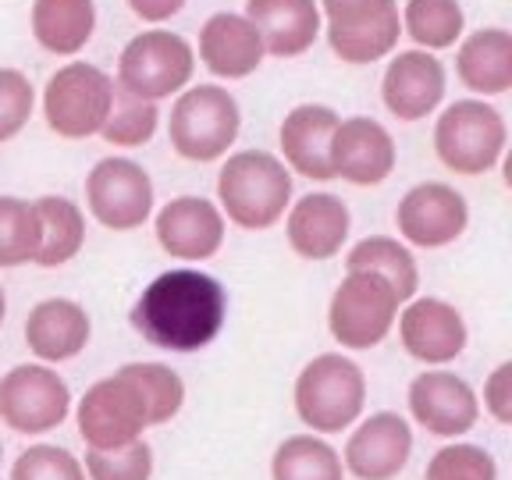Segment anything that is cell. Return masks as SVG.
Returning <instances> with one entry per match:
<instances>
[{"instance_id":"1","label":"cell","mask_w":512,"mask_h":480,"mask_svg":"<svg viewBox=\"0 0 512 480\" xmlns=\"http://www.w3.org/2000/svg\"><path fill=\"white\" fill-rule=\"evenodd\" d=\"M228 313V296L203 271H168L143 288L132 306V328L157 349L196 352L217 338Z\"/></svg>"},{"instance_id":"2","label":"cell","mask_w":512,"mask_h":480,"mask_svg":"<svg viewBox=\"0 0 512 480\" xmlns=\"http://www.w3.org/2000/svg\"><path fill=\"white\" fill-rule=\"evenodd\" d=\"M217 200H221L228 221L249 228V232H264L281 221L288 200H292V175L274 153L242 150L228 157V164L221 168Z\"/></svg>"},{"instance_id":"3","label":"cell","mask_w":512,"mask_h":480,"mask_svg":"<svg viewBox=\"0 0 512 480\" xmlns=\"http://www.w3.org/2000/svg\"><path fill=\"white\" fill-rule=\"evenodd\" d=\"M367 402V377L349 356L324 352L296 381V413L306 427L320 434H338L356 424Z\"/></svg>"},{"instance_id":"4","label":"cell","mask_w":512,"mask_h":480,"mask_svg":"<svg viewBox=\"0 0 512 480\" xmlns=\"http://www.w3.org/2000/svg\"><path fill=\"white\" fill-rule=\"evenodd\" d=\"M242 125L235 96L221 86H192L171 107L168 139L178 157L207 164L228 153Z\"/></svg>"},{"instance_id":"5","label":"cell","mask_w":512,"mask_h":480,"mask_svg":"<svg viewBox=\"0 0 512 480\" xmlns=\"http://www.w3.org/2000/svg\"><path fill=\"white\" fill-rule=\"evenodd\" d=\"M505 121L484 100H456L438 118L434 150L441 164L459 175H484L498 164L505 150Z\"/></svg>"},{"instance_id":"6","label":"cell","mask_w":512,"mask_h":480,"mask_svg":"<svg viewBox=\"0 0 512 480\" xmlns=\"http://www.w3.org/2000/svg\"><path fill=\"white\" fill-rule=\"evenodd\" d=\"M399 296L395 288L374 271H349L335 288L328 310V324L335 342L345 349H374L392 331Z\"/></svg>"},{"instance_id":"7","label":"cell","mask_w":512,"mask_h":480,"mask_svg":"<svg viewBox=\"0 0 512 480\" xmlns=\"http://www.w3.org/2000/svg\"><path fill=\"white\" fill-rule=\"evenodd\" d=\"M114 82L96 64L72 61L47 82L43 93V114L47 125L64 139H86L104 128L111 114Z\"/></svg>"},{"instance_id":"8","label":"cell","mask_w":512,"mask_h":480,"mask_svg":"<svg viewBox=\"0 0 512 480\" xmlns=\"http://www.w3.org/2000/svg\"><path fill=\"white\" fill-rule=\"evenodd\" d=\"M192 47L168 29L139 32L118 57V86L143 100H164L192 79Z\"/></svg>"},{"instance_id":"9","label":"cell","mask_w":512,"mask_h":480,"mask_svg":"<svg viewBox=\"0 0 512 480\" xmlns=\"http://www.w3.org/2000/svg\"><path fill=\"white\" fill-rule=\"evenodd\" d=\"M150 427L146 395L125 370L96 381L79 402V434L89 448H121Z\"/></svg>"},{"instance_id":"10","label":"cell","mask_w":512,"mask_h":480,"mask_svg":"<svg viewBox=\"0 0 512 480\" xmlns=\"http://www.w3.org/2000/svg\"><path fill=\"white\" fill-rule=\"evenodd\" d=\"M72 392L57 370L25 363L0 377V420L18 434H47L64 424Z\"/></svg>"},{"instance_id":"11","label":"cell","mask_w":512,"mask_h":480,"mask_svg":"<svg viewBox=\"0 0 512 480\" xmlns=\"http://www.w3.org/2000/svg\"><path fill=\"white\" fill-rule=\"evenodd\" d=\"M86 200L104 228L132 232L153 210V182L136 160L107 157L89 171Z\"/></svg>"},{"instance_id":"12","label":"cell","mask_w":512,"mask_h":480,"mask_svg":"<svg viewBox=\"0 0 512 480\" xmlns=\"http://www.w3.org/2000/svg\"><path fill=\"white\" fill-rule=\"evenodd\" d=\"M399 232L406 242L424 249H438L456 242L466 232L470 221V207H466L463 192H456L445 182H424L409 189L402 196L399 210H395Z\"/></svg>"},{"instance_id":"13","label":"cell","mask_w":512,"mask_h":480,"mask_svg":"<svg viewBox=\"0 0 512 480\" xmlns=\"http://www.w3.org/2000/svg\"><path fill=\"white\" fill-rule=\"evenodd\" d=\"M409 413L438 438H459L477 424L480 406L473 388L448 370H427L409 384Z\"/></svg>"},{"instance_id":"14","label":"cell","mask_w":512,"mask_h":480,"mask_svg":"<svg viewBox=\"0 0 512 480\" xmlns=\"http://www.w3.org/2000/svg\"><path fill=\"white\" fill-rule=\"evenodd\" d=\"M331 168L352 185H381L395 171V143L374 118L338 121L331 139Z\"/></svg>"},{"instance_id":"15","label":"cell","mask_w":512,"mask_h":480,"mask_svg":"<svg viewBox=\"0 0 512 480\" xmlns=\"http://www.w3.org/2000/svg\"><path fill=\"white\" fill-rule=\"evenodd\" d=\"M413 431L399 413H374L349 434L345 466L360 480H392L409 463Z\"/></svg>"},{"instance_id":"16","label":"cell","mask_w":512,"mask_h":480,"mask_svg":"<svg viewBox=\"0 0 512 480\" xmlns=\"http://www.w3.org/2000/svg\"><path fill=\"white\" fill-rule=\"evenodd\" d=\"M157 242L178 260H210L224 242V217L203 196H178L157 214Z\"/></svg>"},{"instance_id":"17","label":"cell","mask_w":512,"mask_h":480,"mask_svg":"<svg viewBox=\"0 0 512 480\" xmlns=\"http://www.w3.org/2000/svg\"><path fill=\"white\" fill-rule=\"evenodd\" d=\"M384 107L402 121H420L441 104L445 96V68L427 50H406L392 57L381 82Z\"/></svg>"},{"instance_id":"18","label":"cell","mask_w":512,"mask_h":480,"mask_svg":"<svg viewBox=\"0 0 512 480\" xmlns=\"http://www.w3.org/2000/svg\"><path fill=\"white\" fill-rule=\"evenodd\" d=\"M402 345L420 363H452L466 349V320L445 299H416L399 317Z\"/></svg>"},{"instance_id":"19","label":"cell","mask_w":512,"mask_h":480,"mask_svg":"<svg viewBox=\"0 0 512 480\" xmlns=\"http://www.w3.org/2000/svg\"><path fill=\"white\" fill-rule=\"evenodd\" d=\"M338 114L324 104H299L288 111L281 121V153H285L288 168L299 171L303 178L328 182L335 178L331 168V139H335Z\"/></svg>"},{"instance_id":"20","label":"cell","mask_w":512,"mask_h":480,"mask_svg":"<svg viewBox=\"0 0 512 480\" xmlns=\"http://www.w3.org/2000/svg\"><path fill=\"white\" fill-rule=\"evenodd\" d=\"M246 18L271 57H299L320 36V8L313 0H246Z\"/></svg>"},{"instance_id":"21","label":"cell","mask_w":512,"mask_h":480,"mask_svg":"<svg viewBox=\"0 0 512 480\" xmlns=\"http://www.w3.org/2000/svg\"><path fill=\"white\" fill-rule=\"evenodd\" d=\"M200 57L217 79H246L264 61V40L260 32L249 25L246 15H221L207 18L200 29Z\"/></svg>"},{"instance_id":"22","label":"cell","mask_w":512,"mask_h":480,"mask_svg":"<svg viewBox=\"0 0 512 480\" xmlns=\"http://www.w3.org/2000/svg\"><path fill=\"white\" fill-rule=\"evenodd\" d=\"M349 239V207L331 192H310L288 214V242L306 260H331Z\"/></svg>"},{"instance_id":"23","label":"cell","mask_w":512,"mask_h":480,"mask_svg":"<svg viewBox=\"0 0 512 480\" xmlns=\"http://www.w3.org/2000/svg\"><path fill=\"white\" fill-rule=\"evenodd\" d=\"M89 335H93L89 313L72 299H43L32 306L29 320H25V342L47 363L79 356L89 345Z\"/></svg>"},{"instance_id":"24","label":"cell","mask_w":512,"mask_h":480,"mask_svg":"<svg viewBox=\"0 0 512 480\" xmlns=\"http://www.w3.org/2000/svg\"><path fill=\"white\" fill-rule=\"evenodd\" d=\"M456 72L466 89L498 96L512 86V36L505 29H480L459 47Z\"/></svg>"},{"instance_id":"25","label":"cell","mask_w":512,"mask_h":480,"mask_svg":"<svg viewBox=\"0 0 512 480\" xmlns=\"http://www.w3.org/2000/svg\"><path fill=\"white\" fill-rule=\"evenodd\" d=\"M96 29L93 0H36L32 4V36L57 57L79 54Z\"/></svg>"},{"instance_id":"26","label":"cell","mask_w":512,"mask_h":480,"mask_svg":"<svg viewBox=\"0 0 512 480\" xmlns=\"http://www.w3.org/2000/svg\"><path fill=\"white\" fill-rule=\"evenodd\" d=\"M32 207L40 214V249L32 256V264H68L82 249V239H86V217H82V210L72 200H64V196H43Z\"/></svg>"},{"instance_id":"27","label":"cell","mask_w":512,"mask_h":480,"mask_svg":"<svg viewBox=\"0 0 512 480\" xmlns=\"http://www.w3.org/2000/svg\"><path fill=\"white\" fill-rule=\"evenodd\" d=\"M345 267L349 271H374L381 274L388 285L395 288L399 303L416 296V285H420V271H416V260L402 242L388 239V235H370V239L356 242L352 253L345 256Z\"/></svg>"},{"instance_id":"28","label":"cell","mask_w":512,"mask_h":480,"mask_svg":"<svg viewBox=\"0 0 512 480\" xmlns=\"http://www.w3.org/2000/svg\"><path fill=\"white\" fill-rule=\"evenodd\" d=\"M271 473L274 480H342V459L328 441L296 434L278 445Z\"/></svg>"},{"instance_id":"29","label":"cell","mask_w":512,"mask_h":480,"mask_svg":"<svg viewBox=\"0 0 512 480\" xmlns=\"http://www.w3.org/2000/svg\"><path fill=\"white\" fill-rule=\"evenodd\" d=\"M402 29L420 47L445 50L463 36V8L456 0H409L402 11Z\"/></svg>"},{"instance_id":"30","label":"cell","mask_w":512,"mask_h":480,"mask_svg":"<svg viewBox=\"0 0 512 480\" xmlns=\"http://www.w3.org/2000/svg\"><path fill=\"white\" fill-rule=\"evenodd\" d=\"M399 36H402L399 11L377 18L370 25H356V29H328L331 50L349 64H374L377 57L392 54Z\"/></svg>"},{"instance_id":"31","label":"cell","mask_w":512,"mask_h":480,"mask_svg":"<svg viewBox=\"0 0 512 480\" xmlns=\"http://www.w3.org/2000/svg\"><path fill=\"white\" fill-rule=\"evenodd\" d=\"M160 111L153 100H143V96H132L128 89L114 86V100H111V114H107L100 136L114 146H143L153 139L157 132Z\"/></svg>"},{"instance_id":"32","label":"cell","mask_w":512,"mask_h":480,"mask_svg":"<svg viewBox=\"0 0 512 480\" xmlns=\"http://www.w3.org/2000/svg\"><path fill=\"white\" fill-rule=\"evenodd\" d=\"M40 249V214L15 196H0V267L29 264Z\"/></svg>"},{"instance_id":"33","label":"cell","mask_w":512,"mask_h":480,"mask_svg":"<svg viewBox=\"0 0 512 480\" xmlns=\"http://www.w3.org/2000/svg\"><path fill=\"white\" fill-rule=\"evenodd\" d=\"M121 370L143 388L146 406H150V424H168L171 416L182 409L185 384L171 367H164V363H128Z\"/></svg>"},{"instance_id":"34","label":"cell","mask_w":512,"mask_h":480,"mask_svg":"<svg viewBox=\"0 0 512 480\" xmlns=\"http://www.w3.org/2000/svg\"><path fill=\"white\" fill-rule=\"evenodd\" d=\"M86 473L89 480H150L153 452L143 438L121 448H89Z\"/></svg>"},{"instance_id":"35","label":"cell","mask_w":512,"mask_h":480,"mask_svg":"<svg viewBox=\"0 0 512 480\" xmlns=\"http://www.w3.org/2000/svg\"><path fill=\"white\" fill-rule=\"evenodd\" d=\"M427 480H498V466L488 448L448 445L427 463Z\"/></svg>"},{"instance_id":"36","label":"cell","mask_w":512,"mask_h":480,"mask_svg":"<svg viewBox=\"0 0 512 480\" xmlns=\"http://www.w3.org/2000/svg\"><path fill=\"white\" fill-rule=\"evenodd\" d=\"M11 480H86V470L68 448L32 445L15 459Z\"/></svg>"},{"instance_id":"37","label":"cell","mask_w":512,"mask_h":480,"mask_svg":"<svg viewBox=\"0 0 512 480\" xmlns=\"http://www.w3.org/2000/svg\"><path fill=\"white\" fill-rule=\"evenodd\" d=\"M32 104H36V93L29 79L15 68H0V143L15 139L29 125Z\"/></svg>"},{"instance_id":"38","label":"cell","mask_w":512,"mask_h":480,"mask_svg":"<svg viewBox=\"0 0 512 480\" xmlns=\"http://www.w3.org/2000/svg\"><path fill=\"white\" fill-rule=\"evenodd\" d=\"M320 4L328 15V29H356L399 11L395 0H320Z\"/></svg>"},{"instance_id":"39","label":"cell","mask_w":512,"mask_h":480,"mask_svg":"<svg viewBox=\"0 0 512 480\" xmlns=\"http://www.w3.org/2000/svg\"><path fill=\"white\" fill-rule=\"evenodd\" d=\"M484 406L498 424H512V363H502L484 384Z\"/></svg>"},{"instance_id":"40","label":"cell","mask_w":512,"mask_h":480,"mask_svg":"<svg viewBox=\"0 0 512 480\" xmlns=\"http://www.w3.org/2000/svg\"><path fill=\"white\" fill-rule=\"evenodd\" d=\"M128 8L136 11L143 22H168L171 15L185 8V0H128Z\"/></svg>"},{"instance_id":"41","label":"cell","mask_w":512,"mask_h":480,"mask_svg":"<svg viewBox=\"0 0 512 480\" xmlns=\"http://www.w3.org/2000/svg\"><path fill=\"white\" fill-rule=\"evenodd\" d=\"M4 313H8V299H4V288H0V324H4Z\"/></svg>"},{"instance_id":"42","label":"cell","mask_w":512,"mask_h":480,"mask_svg":"<svg viewBox=\"0 0 512 480\" xmlns=\"http://www.w3.org/2000/svg\"><path fill=\"white\" fill-rule=\"evenodd\" d=\"M0 459H4V445H0Z\"/></svg>"}]
</instances>
